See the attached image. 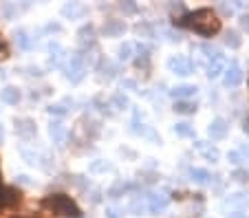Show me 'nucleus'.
Here are the masks:
<instances>
[{
  "label": "nucleus",
  "mask_w": 249,
  "mask_h": 218,
  "mask_svg": "<svg viewBox=\"0 0 249 218\" xmlns=\"http://www.w3.org/2000/svg\"><path fill=\"white\" fill-rule=\"evenodd\" d=\"M183 24L203 35H214L221 31V20H218L216 11L212 9H198L194 14H188L183 18Z\"/></svg>",
  "instance_id": "obj_1"
},
{
  "label": "nucleus",
  "mask_w": 249,
  "mask_h": 218,
  "mask_svg": "<svg viewBox=\"0 0 249 218\" xmlns=\"http://www.w3.org/2000/svg\"><path fill=\"white\" fill-rule=\"evenodd\" d=\"M44 207H49L55 216H64V218H80L82 216L80 207L64 194L47 196V199H44Z\"/></svg>",
  "instance_id": "obj_2"
},
{
  "label": "nucleus",
  "mask_w": 249,
  "mask_h": 218,
  "mask_svg": "<svg viewBox=\"0 0 249 218\" xmlns=\"http://www.w3.org/2000/svg\"><path fill=\"white\" fill-rule=\"evenodd\" d=\"M84 73H86L84 57H82V53H75V55L71 57L69 67H66V80H71L73 84H77V82H82Z\"/></svg>",
  "instance_id": "obj_3"
},
{
  "label": "nucleus",
  "mask_w": 249,
  "mask_h": 218,
  "mask_svg": "<svg viewBox=\"0 0 249 218\" xmlns=\"http://www.w3.org/2000/svg\"><path fill=\"white\" fill-rule=\"evenodd\" d=\"M168 67H170V71L177 73V75H181V77H185V75H190V73H192V62H190L188 57H183V55L170 57Z\"/></svg>",
  "instance_id": "obj_4"
},
{
  "label": "nucleus",
  "mask_w": 249,
  "mask_h": 218,
  "mask_svg": "<svg viewBox=\"0 0 249 218\" xmlns=\"http://www.w3.org/2000/svg\"><path fill=\"white\" fill-rule=\"evenodd\" d=\"M240 82H243V71H240L238 64H231L230 68H225V75H223V84H225L227 88H234V86H238Z\"/></svg>",
  "instance_id": "obj_5"
},
{
  "label": "nucleus",
  "mask_w": 249,
  "mask_h": 218,
  "mask_svg": "<svg viewBox=\"0 0 249 218\" xmlns=\"http://www.w3.org/2000/svg\"><path fill=\"white\" fill-rule=\"evenodd\" d=\"M16 133L22 139H33L36 137V123L31 119H16Z\"/></svg>",
  "instance_id": "obj_6"
},
{
  "label": "nucleus",
  "mask_w": 249,
  "mask_h": 218,
  "mask_svg": "<svg viewBox=\"0 0 249 218\" xmlns=\"http://www.w3.org/2000/svg\"><path fill=\"white\" fill-rule=\"evenodd\" d=\"M168 205H170V196H165V194H150L148 196V209H150L152 214L163 212Z\"/></svg>",
  "instance_id": "obj_7"
},
{
  "label": "nucleus",
  "mask_w": 249,
  "mask_h": 218,
  "mask_svg": "<svg viewBox=\"0 0 249 218\" xmlns=\"http://www.w3.org/2000/svg\"><path fill=\"white\" fill-rule=\"evenodd\" d=\"M207 134H210L212 139H223L227 134V121L225 119H214V121L210 123V128H207Z\"/></svg>",
  "instance_id": "obj_8"
},
{
  "label": "nucleus",
  "mask_w": 249,
  "mask_h": 218,
  "mask_svg": "<svg viewBox=\"0 0 249 218\" xmlns=\"http://www.w3.org/2000/svg\"><path fill=\"white\" fill-rule=\"evenodd\" d=\"M49 134H51L53 143H57V146H62L66 139V128L62 121H51L49 123Z\"/></svg>",
  "instance_id": "obj_9"
},
{
  "label": "nucleus",
  "mask_w": 249,
  "mask_h": 218,
  "mask_svg": "<svg viewBox=\"0 0 249 218\" xmlns=\"http://www.w3.org/2000/svg\"><path fill=\"white\" fill-rule=\"evenodd\" d=\"M170 95H172L174 100H188V97L196 95V86H192V84H181V86H174V88L170 90Z\"/></svg>",
  "instance_id": "obj_10"
},
{
  "label": "nucleus",
  "mask_w": 249,
  "mask_h": 218,
  "mask_svg": "<svg viewBox=\"0 0 249 218\" xmlns=\"http://www.w3.org/2000/svg\"><path fill=\"white\" fill-rule=\"evenodd\" d=\"M124 31H126L124 20H108V22L104 24V34L108 35V38H117V35H122Z\"/></svg>",
  "instance_id": "obj_11"
},
{
  "label": "nucleus",
  "mask_w": 249,
  "mask_h": 218,
  "mask_svg": "<svg viewBox=\"0 0 249 218\" xmlns=\"http://www.w3.org/2000/svg\"><path fill=\"white\" fill-rule=\"evenodd\" d=\"M221 73H225V62H223V57H214V60L210 62V67H207V77L210 80H214V77H218Z\"/></svg>",
  "instance_id": "obj_12"
},
{
  "label": "nucleus",
  "mask_w": 249,
  "mask_h": 218,
  "mask_svg": "<svg viewBox=\"0 0 249 218\" xmlns=\"http://www.w3.org/2000/svg\"><path fill=\"white\" fill-rule=\"evenodd\" d=\"M0 101H5V104H18L20 101V90L14 88V86L2 88L0 90Z\"/></svg>",
  "instance_id": "obj_13"
},
{
  "label": "nucleus",
  "mask_w": 249,
  "mask_h": 218,
  "mask_svg": "<svg viewBox=\"0 0 249 218\" xmlns=\"http://www.w3.org/2000/svg\"><path fill=\"white\" fill-rule=\"evenodd\" d=\"M62 16L64 18H80V16H84V7L77 5V2H69V5L62 7Z\"/></svg>",
  "instance_id": "obj_14"
},
{
  "label": "nucleus",
  "mask_w": 249,
  "mask_h": 218,
  "mask_svg": "<svg viewBox=\"0 0 249 218\" xmlns=\"http://www.w3.org/2000/svg\"><path fill=\"white\" fill-rule=\"evenodd\" d=\"M190 176H192V181L194 183H201V185H205V183H210V172L207 170H201V168H194V170H190Z\"/></svg>",
  "instance_id": "obj_15"
},
{
  "label": "nucleus",
  "mask_w": 249,
  "mask_h": 218,
  "mask_svg": "<svg viewBox=\"0 0 249 218\" xmlns=\"http://www.w3.org/2000/svg\"><path fill=\"white\" fill-rule=\"evenodd\" d=\"M62 57H64V49L60 44H51V60H49V64L51 67H60Z\"/></svg>",
  "instance_id": "obj_16"
},
{
  "label": "nucleus",
  "mask_w": 249,
  "mask_h": 218,
  "mask_svg": "<svg viewBox=\"0 0 249 218\" xmlns=\"http://www.w3.org/2000/svg\"><path fill=\"white\" fill-rule=\"evenodd\" d=\"M132 133H135V134H141V137H150V139H155V141H159V137H157V134L152 133L150 128H146L143 123H139V121L132 123Z\"/></svg>",
  "instance_id": "obj_17"
},
{
  "label": "nucleus",
  "mask_w": 249,
  "mask_h": 218,
  "mask_svg": "<svg viewBox=\"0 0 249 218\" xmlns=\"http://www.w3.org/2000/svg\"><path fill=\"white\" fill-rule=\"evenodd\" d=\"M194 146H196V150H201L203 154H205V157L210 159V161H216V159H218V150H216V148H210V146H205V143H203V141H196V143H194Z\"/></svg>",
  "instance_id": "obj_18"
},
{
  "label": "nucleus",
  "mask_w": 249,
  "mask_h": 218,
  "mask_svg": "<svg viewBox=\"0 0 249 218\" xmlns=\"http://www.w3.org/2000/svg\"><path fill=\"white\" fill-rule=\"evenodd\" d=\"M80 42H82V47H86V44H93L95 42V31H93V27H84V29H80Z\"/></svg>",
  "instance_id": "obj_19"
},
{
  "label": "nucleus",
  "mask_w": 249,
  "mask_h": 218,
  "mask_svg": "<svg viewBox=\"0 0 249 218\" xmlns=\"http://www.w3.org/2000/svg\"><path fill=\"white\" fill-rule=\"evenodd\" d=\"M174 133L179 134V137H194V128L190 126V123H185V121L177 123V126H174Z\"/></svg>",
  "instance_id": "obj_20"
},
{
  "label": "nucleus",
  "mask_w": 249,
  "mask_h": 218,
  "mask_svg": "<svg viewBox=\"0 0 249 218\" xmlns=\"http://www.w3.org/2000/svg\"><path fill=\"white\" fill-rule=\"evenodd\" d=\"M16 44H18L20 49H24V51H27V49H31V40L27 38V31H22V29H20V31H16Z\"/></svg>",
  "instance_id": "obj_21"
},
{
  "label": "nucleus",
  "mask_w": 249,
  "mask_h": 218,
  "mask_svg": "<svg viewBox=\"0 0 249 218\" xmlns=\"http://www.w3.org/2000/svg\"><path fill=\"white\" fill-rule=\"evenodd\" d=\"M110 170H113V166L106 163V161H102V159L90 163V172H93V174H99V172H110Z\"/></svg>",
  "instance_id": "obj_22"
},
{
  "label": "nucleus",
  "mask_w": 249,
  "mask_h": 218,
  "mask_svg": "<svg viewBox=\"0 0 249 218\" xmlns=\"http://www.w3.org/2000/svg\"><path fill=\"white\" fill-rule=\"evenodd\" d=\"M132 51H135V44L124 42L122 47H119V60H130V57H132Z\"/></svg>",
  "instance_id": "obj_23"
},
{
  "label": "nucleus",
  "mask_w": 249,
  "mask_h": 218,
  "mask_svg": "<svg viewBox=\"0 0 249 218\" xmlns=\"http://www.w3.org/2000/svg\"><path fill=\"white\" fill-rule=\"evenodd\" d=\"M174 110H177V113H183V115H190V113L196 110V104H190V101H177Z\"/></svg>",
  "instance_id": "obj_24"
},
{
  "label": "nucleus",
  "mask_w": 249,
  "mask_h": 218,
  "mask_svg": "<svg viewBox=\"0 0 249 218\" xmlns=\"http://www.w3.org/2000/svg\"><path fill=\"white\" fill-rule=\"evenodd\" d=\"M225 44H227V47H231V49H238V47H240L238 34H236V31H230V34L225 35Z\"/></svg>",
  "instance_id": "obj_25"
},
{
  "label": "nucleus",
  "mask_w": 249,
  "mask_h": 218,
  "mask_svg": "<svg viewBox=\"0 0 249 218\" xmlns=\"http://www.w3.org/2000/svg\"><path fill=\"white\" fill-rule=\"evenodd\" d=\"M227 159H230L231 166H240V161H243V154H240L238 150H231V152H227Z\"/></svg>",
  "instance_id": "obj_26"
},
{
  "label": "nucleus",
  "mask_w": 249,
  "mask_h": 218,
  "mask_svg": "<svg viewBox=\"0 0 249 218\" xmlns=\"http://www.w3.org/2000/svg\"><path fill=\"white\" fill-rule=\"evenodd\" d=\"M113 104L117 106V108H126V106H128V97L122 95V93H117V95H113Z\"/></svg>",
  "instance_id": "obj_27"
},
{
  "label": "nucleus",
  "mask_w": 249,
  "mask_h": 218,
  "mask_svg": "<svg viewBox=\"0 0 249 218\" xmlns=\"http://www.w3.org/2000/svg\"><path fill=\"white\" fill-rule=\"evenodd\" d=\"M230 203L231 205H245V203H249V199H245V194H234L230 199Z\"/></svg>",
  "instance_id": "obj_28"
},
{
  "label": "nucleus",
  "mask_w": 249,
  "mask_h": 218,
  "mask_svg": "<svg viewBox=\"0 0 249 218\" xmlns=\"http://www.w3.org/2000/svg\"><path fill=\"white\" fill-rule=\"evenodd\" d=\"M49 113L51 115H64L66 108H64V104H55V106H49Z\"/></svg>",
  "instance_id": "obj_29"
},
{
  "label": "nucleus",
  "mask_w": 249,
  "mask_h": 218,
  "mask_svg": "<svg viewBox=\"0 0 249 218\" xmlns=\"http://www.w3.org/2000/svg\"><path fill=\"white\" fill-rule=\"evenodd\" d=\"M22 157L27 159V163H33V166H36V163H38V157H36V154H33V152H29V150H22Z\"/></svg>",
  "instance_id": "obj_30"
},
{
  "label": "nucleus",
  "mask_w": 249,
  "mask_h": 218,
  "mask_svg": "<svg viewBox=\"0 0 249 218\" xmlns=\"http://www.w3.org/2000/svg\"><path fill=\"white\" fill-rule=\"evenodd\" d=\"M135 9H137V7L132 5V2H124V5H122V11H126V14H132Z\"/></svg>",
  "instance_id": "obj_31"
},
{
  "label": "nucleus",
  "mask_w": 249,
  "mask_h": 218,
  "mask_svg": "<svg viewBox=\"0 0 249 218\" xmlns=\"http://www.w3.org/2000/svg\"><path fill=\"white\" fill-rule=\"evenodd\" d=\"M106 216H108V218H119V212L115 207H108V209H106Z\"/></svg>",
  "instance_id": "obj_32"
},
{
  "label": "nucleus",
  "mask_w": 249,
  "mask_h": 218,
  "mask_svg": "<svg viewBox=\"0 0 249 218\" xmlns=\"http://www.w3.org/2000/svg\"><path fill=\"white\" fill-rule=\"evenodd\" d=\"M18 183H22V185H31V179H29L27 174H20V176H18Z\"/></svg>",
  "instance_id": "obj_33"
},
{
  "label": "nucleus",
  "mask_w": 249,
  "mask_h": 218,
  "mask_svg": "<svg viewBox=\"0 0 249 218\" xmlns=\"http://www.w3.org/2000/svg\"><path fill=\"white\" fill-rule=\"evenodd\" d=\"M124 86H126V88H135V82H130V80H126V82H124Z\"/></svg>",
  "instance_id": "obj_34"
},
{
  "label": "nucleus",
  "mask_w": 249,
  "mask_h": 218,
  "mask_svg": "<svg viewBox=\"0 0 249 218\" xmlns=\"http://www.w3.org/2000/svg\"><path fill=\"white\" fill-rule=\"evenodd\" d=\"M245 176H247L245 172H236V179H238V181H245Z\"/></svg>",
  "instance_id": "obj_35"
},
{
  "label": "nucleus",
  "mask_w": 249,
  "mask_h": 218,
  "mask_svg": "<svg viewBox=\"0 0 249 218\" xmlns=\"http://www.w3.org/2000/svg\"><path fill=\"white\" fill-rule=\"evenodd\" d=\"M243 130H245V134H249V121H245V126H243Z\"/></svg>",
  "instance_id": "obj_36"
},
{
  "label": "nucleus",
  "mask_w": 249,
  "mask_h": 218,
  "mask_svg": "<svg viewBox=\"0 0 249 218\" xmlns=\"http://www.w3.org/2000/svg\"><path fill=\"white\" fill-rule=\"evenodd\" d=\"M243 27H249V18H247V16L243 18Z\"/></svg>",
  "instance_id": "obj_37"
},
{
  "label": "nucleus",
  "mask_w": 249,
  "mask_h": 218,
  "mask_svg": "<svg viewBox=\"0 0 249 218\" xmlns=\"http://www.w3.org/2000/svg\"><path fill=\"white\" fill-rule=\"evenodd\" d=\"M2 137H5V128L0 126V141H2Z\"/></svg>",
  "instance_id": "obj_38"
}]
</instances>
